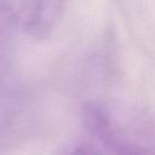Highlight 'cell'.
Instances as JSON below:
<instances>
[{
  "label": "cell",
  "instance_id": "6da1fadb",
  "mask_svg": "<svg viewBox=\"0 0 155 155\" xmlns=\"http://www.w3.org/2000/svg\"><path fill=\"white\" fill-rule=\"evenodd\" d=\"M82 126L94 145L117 154H155V115L117 99H93L81 111Z\"/></svg>",
  "mask_w": 155,
  "mask_h": 155
},
{
  "label": "cell",
  "instance_id": "7a4b0ae2",
  "mask_svg": "<svg viewBox=\"0 0 155 155\" xmlns=\"http://www.w3.org/2000/svg\"><path fill=\"white\" fill-rule=\"evenodd\" d=\"M65 0H25L21 15L19 22L23 31L35 39H47L54 29Z\"/></svg>",
  "mask_w": 155,
  "mask_h": 155
}]
</instances>
